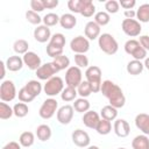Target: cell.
I'll list each match as a JSON object with an SVG mask.
<instances>
[{"instance_id": "cell-1", "label": "cell", "mask_w": 149, "mask_h": 149, "mask_svg": "<svg viewBox=\"0 0 149 149\" xmlns=\"http://www.w3.org/2000/svg\"><path fill=\"white\" fill-rule=\"evenodd\" d=\"M100 92L102 93L104 97H106L109 101V105L118 108H121L126 104V97L121 90L120 86H118L115 83H113L109 79H106L101 84Z\"/></svg>"}, {"instance_id": "cell-2", "label": "cell", "mask_w": 149, "mask_h": 149, "mask_svg": "<svg viewBox=\"0 0 149 149\" xmlns=\"http://www.w3.org/2000/svg\"><path fill=\"white\" fill-rule=\"evenodd\" d=\"M98 45L102 52H105L106 55H109V56L116 54V51L119 49V44H118L115 37L108 33H104L99 36Z\"/></svg>"}, {"instance_id": "cell-3", "label": "cell", "mask_w": 149, "mask_h": 149, "mask_svg": "<svg viewBox=\"0 0 149 149\" xmlns=\"http://www.w3.org/2000/svg\"><path fill=\"white\" fill-rule=\"evenodd\" d=\"M85 77H86V80L90 83L93 93L100 92L101 84H102V81H101V69L97 65H91L86 69Z\"/></svg>"}, {"instance_id": "cell-4", "label": "cell", "mask_w": 149, "mask_h": 149, "mask_svg": "<svg viewBox=\"0 0 149 149\" xmlns=\"http://www.w3.org/2000/svg\"><path fill=\"white\" fill-rule=\"evenodd\" d=\"M63 90H64V80L59 76H54L52 78L47 80L45 84L43 85L44 93L50 98H54L57 94H61Z\"/></svg>"}, {"instance_id": "cell-5", "label": "cell", "mask_w": 149, "mask_h": 149, "mask_svg": "<svg viewBox=\"0 0 149 149\" xmlns=\"http://www.w3.org/2000/svg\"><path fill=\"white\" fill-rule=\"evenodd\" d=\"M123 48H125V51L136 61H142V59L147 58V50H144L141 47V44L137 40H134V38L128 40L125 43Z\"/></svg>"}, {"instance_id": "cell-6", "label": "cell", "mask_w": 149, "mask_h": 149, "mask_svg": "<svg viewBox=\"0 0 149 149\" xmlns=\"http://www.w3.org/2000/svg\"><path fill=\"white\" fill-rule=\"evenodd\" d=\"M16 95H17V93H16L15 84L9 79L3 80L0 85V99H1V101H3V102L13 101Z\"/></svg>"}, {"instance_id": "cell-7", "label": "cell", "mask_w": 149, "mask_h": 149, "mask_svg": "<svg viewBox=\"0 0 149 149\" xmlns=\"http://www.w3.org/2000/svg\"><path fill=\"white\" fill-rule=\"evenodd\" d=\"M57 108H58L57 100L54 98H48L42 102L40 111H38V115L44 120L51 119L55 115V113L57 112Z\"/></svg>"}, {"instance_id": "cell-8", "label": "cell", "mask_w": 149, "mask_h": 149, "mask_svg": "<svg viewBox=\"0 0 149 149\" xmlns=\"http://www.w3.org/2000/svg\"><path fill=\"white\" fill-rule=\"evenodd\" d=\"M83 81V72L78 66H70L65 72V84L66 86L77 88Z\"/></svg>"}, {"instance_id": "cell-9", "label": "cell", "mask_w": 149, "mask_h": 149, "mask_svg": "<svg viewBox=\"0 0 149 149\" xmlns=\"http://www.w3.org/2000/svg\"><path fill=\"white\" fill-rule=\"evenodd\" d=\"M121 29L122 31L129 36V37H136L141 34L142 26L141 23L135 19H125L121 22Z\"/></svg>"}, {"instance_id": "cell-10", "label": "cell", "mask_w": 149, "mask_h": 149, "mask_svg": "<svg viewBox=\"0 0 149 149\" xmlns=\"http://www.w3.org/2000/svg\"><path fill=\"white\" fill-rule=\"evenodd\" d=\"M70 49L74 54H85L90 50V41L86 37H84L81 35H78V36H76L71 40Z\"/></svg>"}, {"instance_id": "cell-11", "label": "cell", "mask_w": 149, "mask_h": 149, "mask_svg": "<svg viewBox=\"0 0 149 149\" xmlns=\"http://www.w3.org/2000/svg\"><path fill=\"white\" fill-rule=\"evenodd\" d=\"M58 72V69L55 66V64L52 62H48L42 64L37 70H36V76L38 79L41 80H49L50 78H52L56 73Z\"/></svg>"}, {"instance_id": "cell-12", "label": "cell", "mask_w": 149, "mask_h": 149, "mask_svg": "<svg viewBox=\"0 0 149 149\" xmlns=\"http://www.w3.org/2000/svg\"><path fill=\"white\" fill-rule=\"evenodd\" d=\"M71 139H72L73 144H76V146L79 147V148H87V147L90 146V142H91L90 135H88L85 130H83V129H80V128L76 129V130L72 133Z\"/></svg>"}, {"instance_id": "cell-13", "label": "cell", "mask_w": 149, "mask_h": 149, "mask_svg": "<svg viewBox=\"0 0 149 149\" xmlns=\"http://www.w3.org/2000/svg\"><path fill=\"white\" fill-rule=\"evenodd\" d=\"M73 106L71 105H64L58 108L57 111V121L61 125H69L73 118Z\"/></svg>"}, {"instance_id": "cell-14", "label": "cell", "mask_w": 149, "mask_h": 149, "mask_svg": "<svg viewBox=\"0 0 149 149\" xmlns=\"http://www.w3.org/2000/svg\"><path fill=\"white\" fill-rule=\"evenodd\" d=\"M22 59H23L24 65H26L29 70L36 71V70L42 65L41 57H40L36 52H34V51H28L27 54H24L23 57H22Z\"/></svg>"}, {"instance_id": "cell-15", "label": "cell", "mask_w": 149, "mask_h": 149, "mask_svg": "<svg viewBox=\"0 0 149 149\" xmlns=\"http://www.w3.org/2000/svg\"><path fill=\"white\" fill-rule=\"evenodd\" d=\"M113 129L116 136L119 137H127L130 133V126L127 120L125 119H116L113 125Z\"/></svg>"}, {"instance_id": "cell-16", "label": "cell", "mask_w": 149, "mask_h": 149, "mask_svg": "<svg viewBox=\"0 0 149 149\" xmlns=\"http://www.w3.org/2000/svg\"><path fill=\"white\" fill-rule=\"evenodd\" d=\"M100 115L95 112V111H87L86 113H84L81 121L84 123V126H86L90 129H95L99 121H100Z\"/></svg>"}, {"instance_id": "cell-17", "label": "cell", "mask_w": 149, "mask_h": 149, "mask_svg": "<svg viewBox=\"0 0 149 149\" xmlns=\"http://www.w3.org/2000/svg\"><path fill=\"white\" fill-rule=\"evenodd\" d=\"M51 36L52 35L50 28L44 24H40L34 29V38L40 43H45L47 41H50Z\"/></svg>"}, {"instance_id": "cell-18", "label": "cell", "mask_w": 149, "mask_h": 149, "mask_svg": "<svg viewBox=\"0 0 149 149\" xmlns=\"http://www.w3.org/2000/svg\"><path fill=\"white\" fill-rule=\"evenodd\" d=\"M84 33H85V37L90 41H93V40H97L99 38V36L101 35V29H100V26L97 24L94 21H88L85 26V29H84Z\"/></svg>"}, {"instance_id": "cell-19", "label": "cell", "mask_w": 149, "mask_h": 149, "mask_svg": "<svg viewBox=\"0 0 149 149\" xmlns=\"http://www.w3.org/2000/svg\"><path fill=\"white\" fill-rule=\"evenodd\" d=\"M135 126L137 129L142 132L144 135H149V114L146 113H140L135 116Z\"/></svg>"}, {"instance_id": "cell-20", "label": "cell", "mask_w": 149, "mask_h": 149, "mask_svg": "<svg viewBox=\"0 0 149 149\" xmlns=\"http://www.w3.org/2000/svg\"><path fill=\"white\" fill-rule=\"evenodd\" d=\"M5 63H6V68L12 72L20 71L24 65L23 59L20 56H9Z\"/></svg>"}, {"instance_id": "cell-21", "label": "cell", "mask_w": 149, "mask_h": 149, "mask_svg": "<svg viewBox=\"0 0 149 149\" xmlns=\"http://www.w3.org/2000/svg\"><path fill=\"white\" fill-rule=\"evenodd\" d=\"M59 24H61L62 28L70 30V29L74 28V26L77 24V19L72 13H65V14H63L61 16Z\"/></svg>"}, {"instance_id": "cell-22", "label": "cell", "mask_w": 149, "mask_h": 149, "mask_svg": "<svg viewBox=\"0 0 149 149\" xmlns=\"http://www.w3.org/2000/svg\"><path fill=\"white\" fill-rule=\"evenodd\" d=\"M34 98H36V97H38L40 94H41V92H42V90H43V86H42V84L38 81V80H35V79H31V80H29V81H27L26 83V85L23 86Z\"/></svg>"}, {"instance_id": "cell-23", "label": "cell", "mask_w": 149, "mask_h": 149, "mask_svg": "<svg viewBox=\"0 0 149 149\" xmlns=\"http://www.w3.org/2000/svg\"><path fill=\"white\" fill-rule=\"evenodd\" d=\"M143 69H144L143 63L141 61H136V59H133V61L128 62V64L126 66L127 72L129 74H132V76H139V74H141L142 71H143Z\"/></svg>"}, {"instance_id": "cell-24", "label": "cell", "mask_w": 149, "mask_h": 149, "mask_svg": "<svg viewBox=\"0 0 149 149\" xmlns=\"http://www.w3.org/2000/svg\"><path fill=\"white\" fill-rule=\"evenodd\" d=\"M51 135H52V130H51V128L48 125L43 123V125L37 126V128H36V136H37V139L41 142H45V141L50 140Z\"/></svg>"}, {"instance_id": "cell-25", "label": "cell", "mask_w": 149, "mask_h": 149, "mask_svg": "<svg viewBox=\"0 0 149 149\" xmlns=\"http://www.w3.org/2000/svg\"><path fill=\"white\" fill-rule=\"evenodd\" d=\"M133 149H149V137L144 134L137 135L132 141Z\"/></svg>"}, {"instance_id": "cell-26", "label": "cell", "mask_w": 149, "mask_h": 149, "mask_svg": "<svg viewBox=\"0 0 149 149\" xmlns=\"http://www.w3.org/2000/svg\"><path fill=\"white\" fill-rule=\"evenodd\" d=\"M100 116L101 119H106L108 121H113V120H116V116H118V109L111 105H107V106H104L100 111Z\"/></svg>"}, {"instance_id": "cell-27", "label": "cell", "mask_w": 149, "mask_h": 149, "mask_svg": "<svg viewBox=\"0 0 149 149\" xmlns=\"http://www.w3.org/2000/svg\"><path fill=\"white\" fill-rule=\"evenodd\" d=\"M136 19L141 23L149 22V3H142L136 10Z\"/></svg>"}, {"instance_id": "cell-28", "label": "cell", "mask_w": 149, "mask_h": 149, "mask_svg": "<svg viewBox=\"0 0 149 149\" xmlns=\"http://www.w3.org/2000/svg\"><path fill=\"white\" fill-rule=\"evenodd\" d=\"M73 109L78 113H86L87 111H90L91 104L86 98H78L74 100L73 102Z\"/></svg>"}, {"instance_id": "cell-29", "label": "cell", "mask_w": 149, "mask_h": 149, "mask_svg": "<svg viewBox=\"0 0 149 149\" xmlns=\"http://www.w3.org/2000/svg\"><path fill=\"white\" fill-rule=\"evenodd\" d=\"M80 15L84 17H91L95 15V6L92 0H83V7L80 10Z\"/></svg>"}, {"instance_id": "cell-30", "label": "cell", "mask_w": 149, "mask_h": 149, "mask_svg": "<svg viewBox=\"0 0 149 149\" xmlns=\"http://www.w3.org/2000/svg\"><path fill=\"white\" fill-rule=\"evenodd\" d=\"M77 95H78L77 88H74V87H70V86L64 87L63 92L61 93V98H62V100L65 101V102L74 101V100L77 99Z\"/></svg>"}, {"instance_id": "cell-31", "label": "cell", "mask_w": 149, "mask_h": 149, "mask_svg": "<svg viewBox=\"0 0 149 149\" xmlns=\"http://www.w3.org/2000/svg\"><path fill=\"white\" fill-rule=\"evenodd\" d=\"M34 142H35V135L31 132H23L19 137V143L24 148L31 147Z\"/></svg>"}, {"instance_id": "cell-32", "label": "cell", "mask_w": 149, "mask_h": 149, "mask_svg": "<svg viewBox=\"0 0 149 149\" xmlns=\"http://www.w3.org/2000/svg\"><path fill=\"white\" fill-rule=\"evenodd\" d=\"M29 44H28V42L26 41V40H23V38H19V40H16L15 42H14V44H13V50L17 54V55H24V54H27L29 50Z\"/></svg>"}, {"instance_id": "cell-33", "label": "cell", "mask_w": 149, "mask_h": 149, "mask_svg": "<svg viewBox=\"0 0 149 149\" xmlns=\"http://www.w3.org/2000/svg\"><path fill=\"white\" fill-rule=\"evenodd\" d=\"M52 63H54L55 66L58 69V71L65 70V69L68 70V69L70 68V59H69V57L65 56V55H61V56L54 58Z\"/></svg>"}, {"instance_id": "cell-34", "label": "cell", "mask_w": 149, "mask_h": 149, "mask_svg": "<svg viewBox=\"0 0 149 149\" xmlns=\"http://www.w3.org/2000/svg\"><path fill=\"white\" fill-rule=\"evenodd\" d=\"M95 130L100 135H107V134H109L112 132V123H111V121H108L106 119H100V121H99Z\"/></svg>"}, {"instance_id": "cell-35", "label": "cell", "mask_w": 149, "mask_h": 149, "mask_svg": "<svg viewBox=\"0 0 149 149\" xmlns=\"http://www.w3.org/2000/svg\"><path fill=\"white\" fill-rule=\"evenodd\" d=\"M97 24H99L100 27L106 26L111 21V15L106 12V10H101V12H97L94 15V20H93Z\"/></svg>"}, {"instance_id": "cell-36", "label": "cell", "mask_w": 149, "mask_h": 149, "mask_svg": "<svg viewBox=\"0 0 149 149\" xmlns=\"http://www.w3.org/2000/svg\"><path fill=\"white\" fill-rule=\"evenodd\" d=\"M77 92H78V95H80V98H87L93 93L92 87L87 80H83L80 83V85L77 87Z\"/></svg>"}, {"instance_id": "cell-37", "label": "cell", "mask_w": 149, "mask_h": 149, "mask_svg": "<svg viewBox=\"0 0 149 149\" xmlns=\"http://www.w3.org/2000/svg\"><path fill=\"white\" fill-rule=\"evenodd\" d=\"M13 111H14V115L17 116V118H24L28 112H29V108L27 106V104L24 102H17L13 106Z\"/></svg>"}, {"instance_id": "cell-38", "label": "cell", "mask_w": 149, "mask_h": 149, "mask_svg": "<svg viewBox=\"0 0 149 149\" xmlns=\"http://www.w3.org/2000/svg\"><path fill=\"white\" fill-rule=\"evenodd\" d=\"M61 16H58L56 13H48L43 16V24L47 27H54L57 23H59Z\"/></svg>"}, {"instance_id": "cell-39", "label": "cell", "mask_w": 149, "mask_h": 149, "mask_svg": "<svg viewBox=\"0 0 149 149\" xmlns=\"http://www.w3.org/2000/svg\"><path fill=\"white\" fill-rule=\"evenodd\" d=\"M12 115H14L13 108L7 102H3V101L0 102V119L7 120V119L12 118Z\"/></svg>"}, {"instance_id": "cell-40", "label": "cell", "mask_w": 149, "mask_h": 149, "mask_svg": "<svg viewBox=\"0 0 149 149\" xmlns=\"http://www.w3.org/2000/svg\"><path fill=\"white\" fill-rule=\"evenodd\" d=\"M26 20L29 23L35 24V26H40V23L43 22V17H41L38 15V13H36V12H34L31 9H29V10L26 12Z\"/></svg>"}, {"instance_id": "cell-41", "label": "cell", "mask_w": 149, "mask_h": 149, "mask_svg": "<svg viewBox=\"0 0 149 149\" xmlns=\"http://www.w3.org/2000/svg\"><path fill=\"white\" fill-rule=\"evenodd\" d=\"M49 43L52 44V45H55V47H58V48H63L64 49V45H65V36L62 33H56V34H54L51 36Z\"/></svg>"}, {"instance_id": "cell-42", "label": "cell", "mask_w": 149, "mask_h": 149, "mask_svg": "<svg viewBox=\"0 0 149 149\" xmlns=\"http://www.w3.org/2000/svg\"><path fill=\"white\" fill-rule=\"evenodd\" d=\"M74 63H76V66H78L79 69L88 68V58H87V56H85V54H76Z\"/></svg>"}, {"instance_id": "cell-43", "label": "cell", "mask_w": 149, "mask_h": 149, "mask_svg": "<svg viewBox=\"0 0 149 149\" xmlns=\"http://www.w3.org/2000/svg\"><path fill=\"white\" fill-rule=\"evenodd\" d=\"M81 7H83V0H69L68 1V8L70 9L71 13L80 14Z\"/></svg>"}, {"instance_id": "cell-44", "label": "cell", "mask_w": 149, "mask_h": 149, "mask_svg": "<svg viewBox=\"0 0 149 149\" xmlns=\"http://www.w3.org/2000/svg\"><path fill=\"white\" fill-rule=\"evenodd\" d=\"M105 9L108 14H115L120 9V3L116 0H108L105 2Z\"/></svg>"}, {"instance_id": "cell-45", "label": "cell", "mask_w": 149, "mask_h": 149, "mask_svg": "<svg viewBox=\"0 0 149 149\" xmlns=\"http://www.w3.org/2000/svg\"><path fill=\"white\" fill-rule=\"evenodd\" d=\"M63 50H64L63 48L55 47V45H52L50 43H48V45H47V55L49 57H51V58H56V57L63 55Z\"/></svg>"}, {"instance_id": "cell-46", "label": "cell", "mask_w": 149, "mask_h": 149, "mask_svg": "<svg viewBox=\"0 0 149 149\" xmlns=\"http://www.w3.org/2000/svg\"><path fill=\"white\" fill-rule=\"evenodd\" d=\"M17 97H19V100L21 101V102H30V101H33L35 98L24 88V87H22V88H20L19 90V93H17Z\"/></svg>"}, {"instance_id": "cell-47", "label": "cell", "mask_w": 149, "mask_h": 149, "mask_svg": "<svg viewBox=\"0 0 149 149\" xmlns=\"http://www.w3.org/2000/svg\"><path fill=\"white\" fill-rule=\"evenodd\" d=\"M30 8H31V10H34L36 13H41L45 9L42 0H31L30 1Z\"/></svg>"}, {"instance_id": "cell-48", "label": "cell", "mask_w": 149, "mask_h": 149, "mask_svg": "<svg viewBox=\"0 0 149 149\" xmlns=\"http://www.w3.org/2000/svg\"><path fill=\"white\" fill-rule=\"evenodd\" d=\"M119 3L125 10H129V9H133L135 7L136 1L135 0H121V1H119Z\"/></svg>"}, {"instance_id": "cell-49", "label": "cell", "mask_w": 149, "mask_h": 149, "mask_svg": "<svg viewBox=\"0 0 149 149\" xmlns=\"http://www.w3.org/2000/svg\"><path fill=\"white\" fill-rule=\"evenodd\" d=\"M139 42L144 50L149 51V35H141Z\"/></svg>"}, {"instance_id": "cell-50", "label": "cell", "mask_w": 149, "mask_h": 149, "mask_svg": "<svg viewBox=\"0 0 149 149\" xmlns=\"http://www.w3.org/2000/svg\"><path fill=\"white\" fill-rule=\"evenodd\" d=\"M45 9H52L58 6V0H42Z\"/></svg>"}, {"instance_id": "cell-51", "label": "cell", "mask_w": 149, "mask_h": 149, "mask_svg": "<svg viewBox=\"0 0 149 149\" xmlns=\"http://www.w3.org/2000/svg\"><path fill=\"white\" fill-rule=\"evenodd\" d=\"M2 149H21V144L15 142V141H10L7 144H5L2 147Z\"/></svg>"}, {"instance_id": "cell-52", "label": "cell", "mask_w": 149, "mask_h": 149, "mask_svg": "<svg viewBox=\"0 0 149 149\" xmlns=\"http://www.w3.org/2000/svg\"><path fill=\"white\" fill-rule=\"evenodd\" d=\"M123 15H125V19H134V17H136V12L134 9L125 10Z\"/></svg>"}, {"instance_id": "cell-53", "label": "cell", "mask_w": 149, "mask_h": 149, "mask_svg": "<svg viewBox=\"0 0 149 149\" xmlns=\"http://www.w3.org/2000/svg\"><path fill=\"white\" fill-rule=\"evenodd\" d=\"M0 66H1V74H0V78L3 79V77L6 76V63H5V62H0Z\"/></svg>"}, {"instance_id": "cell-54", "label": "cell", "mask_w": 149, "mask_h": 149, "mask_svg": "<svg viewBox=\"0 0 149 149\" xmlns=\"http://www.w3.org/2000/svg\"><path fill=\"white\" fill-rule=\"evenodd\" d=\"M143 65H144V68H146L147 70H149V57H147V58L144 59V63H143Z\"/></svg>"}, {"instance_id": "cell-55", "label": "cell", "mask_w": 149, "mask_h": 149, "mask_svg": "<svg viewBox=\"0 0 149 149\" xmlns=\"http://www.w3.org/2000/svg\"><path fill=\"white\" fill-rule=\"evenodd\" d=\"M86 149H100L98 146H88Z\"/></svg>"}, {"instance_id": "cell-56", "label": "cell", "mask_w": 149, "mask_h": 149, "mask_svg": "<svg viewBox=\"0 0 149 149\" xmlns=\"http://www.w3.org/2000/svg\"><path fill=\"white\" fill-rule=\"evenodd\" d=\"M116 149H126V148H116Z\"/></svg>"}]
</instances>
